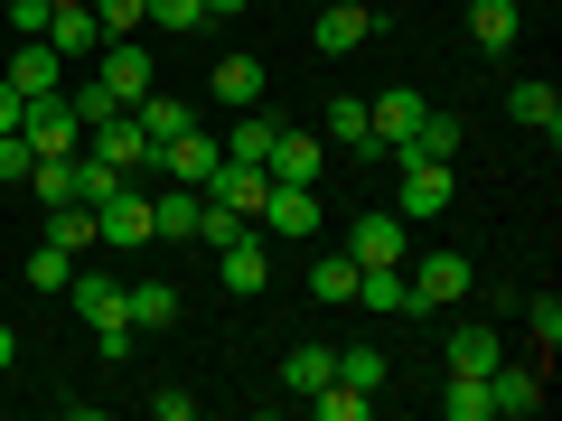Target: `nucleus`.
<instances>
[{"label": "nucleus", "mask_w": 562, "mask_h": 421, "mask_svg": "<svg viewBox=\"0 0 562 421\" xmlns=\"http://www.w3.org/2000/svg\"><path fill=\"white\" fill-rule=\"evenodd\" d=\"M57 10H76V0H57Z\"/></svg>", "instance_id": "nucleus-46"}, {"label": "nucleus", "mask_w": 562, "mask_h": 421, "mask_svg": "<svg viewBox=\"0 0 562 421\" xmlns=\"http://www.w3.org/2000/svg\"><path fill=\"white\" fill-rule=\"evenodd\" d=\"M272 140H281V122H272V113L254 103V113H235V132H225V160L262 169V160H272Z\"/></svg>", "instance_id": "nucleus-22"}, {"label": "nucleus", "mask_w": 562, "mask_h": 421, "mask_svg": "<svg viewBox=\"0 0 562 421\" xmlns=\"http://www.w3.org/2000/svg\"><path fill=\"white\" fill-rule=\"evenodd\" d=\"M150 412H160V421H188V412H198V394H179V384H160V394H150Z\"/></svg>", "instance_id": "nucleus-42"}, {"label": "nucleus", "mask_w": 562, "mask_h": 421, "mask_svg": "<svg viewBox=\"0 0 562 421\" xmlns=\"http://www.w3.org/2000/svg\"><path fill=\"white\" fill-rule=\"evenodd\" d=\"M47 243H66V253H94V206H85V197L47 206Z\"/></svg>", "instance_id": "nucleus-29"}, {"label": "nucleus", "mask_w": 562, "mask_h": 421, "mask_svg": "<svg viewBox=\"0 0 562 421\" xmlns=\"http://www.w3.org/2000/svg\"><path fill=\"white\" fill-rule=\"evenodd\" d=\"M150 29H169V38L179 29H206V0H150Z\"/></svg>", "instance_id": "nucleus-39"}, {"label": "nucleus", "mask_w": 562, "mask_h": 421, "mask_svg": "<svg viewBox=\"0 0 562 421\" xmlns=\"http://www.w3.org/2000/svg\"><path fill=\"white\" fill-rule=\"evenodd\" d=\"M113 187H122V169H103L94 150H76V197H85V206H103Z\"/></svg>", "instance_id": "nucleus-37"}, {"label": "nucleus", "mask_w": 562, "mask_h": 421, "mask_svg": "<svg viewBox=\"0 0 562 421\" xmlns=\"http://www.w3.org/2000/svg\"><path fill=\"white\" fill-rule=\"evenodd\" d=\"M281 384H291V394H319V384H338V346H291V356H281Z\"/></svg>", "instance_id": "nucleus-27"}, {"label": "nucleus", "mask_w": 562, "mask_h": 421, "mask_svg": "<svg viewBox=\"0 0 562 421\" xmlns=\"http://www.w3.org/2000/svg\"><path fill=\"white\" fill-rule=\"evenodd\" d=\"M198 187H179V179H160V187H150V243H188V235H198Z\"/></svg>", "instance_id": "nucleus-7"}, {"label": "nucleus", "mask_w": 562, "mask_h": 421, "mask_svg": "<svg viewBox=\"0 0 562 421\" xmlns=\"http://www.w3.org/2000/svg\"><path fill=\"white\" fill-rule=\"evenodd\" d=\"M47 20H57V0H10V38H47Z\"/></svg>", "instance_id": "nucleus-40"}, {"label": "nucleus", "mask_w": 562, "mask_h": 421, "mask_svg": "<svg viewBox=\"0 0 562 421\" xmlns=\"http://www.w3.org/2000/svg\"><path fill=\"white\" fill-rule=\"evenodd\" d=\"M85 150H94L103 169H122V179H150V140H140L132 113H103L94 132H85Z\"/></svg>", "instance_id": "nucleus-4"}, {"label": "nucleus", "mask_w": 562, "mask_h": 421, "mask_svg": "<svg viewBox=\"0 0 562 421\" xmlns=\"http://www.w3.org/2000/svg\"><path fill=\"white\" fill-rule=\"evenodd\" d=\"M66 300H76V319L113 328V319H122V281H113V272H76V281H66Z\"/></svg>", "instance_id": "nucleus-23"}, {"label": "nucleus", "mask_w": 562, "mask_h": 421, "mask_svg": "<svg viewBox=\"0 0 562 421\" xmlns=\"http://www.w3.org/2000/svg\"><path fill=\"white\" fill-rule=\"evenodd\" d=\"M216 272H225V291L235 300H262V281H272V253H262V235H235L216 253Z\"/></svg>", "instance_id": "nucleus-10"}, {"label": "nucleus", "mask_w": 562, "mask_h": 421, "mask_svg": "<svg viewBox=\"0 0 562 421\" xmlns=\"http://www.w3.org/2000/svg\"><path fill=\"white\" fill-rule=\"evenodd\" d=\"M254 225H272V235H319V187H281L272 179V197H262Z\"/></svg>", "instance_id": "nucleus-14"}, {"label": "nucleus", "mask_w": 562, "mask_h": 421, "mask_svg": "<svg viewBox=\"0 0 562 421\" xmlns=\"http://www.w3.org/2000/svg\"><path fill=\"white\" fill-rule=\"evenodd\" d=\"M310 291H319L328 309H347V300H357V253H347V243H338V253H319V262H310Z\"/></svg>", "instance_id": "nucleus-28"}, {"label": "nucleus", "mask_w": 562, "mask_h": 421, "mask_svg": "<svg viewBox=\"0 0 562 421\" xmlns=\"http://www.w3.org/2000/svg\"><path fill=\"white\" fill-rule=\"evenodd\" d=\"M122 319L132 328H169L179 319V291H169V281H122Z\"/></svg>", "instance_id": "nucleus-25"}, {"label": "nucleus", "mask_w": 562, "mask_h": 421, "mask_svg": "<svg viewBox=\"0 0 562 421\" xmlns=\"http://www.w3.org/2000/svg\"><path fill=\"white\" fill-rule=\"evenodd\" d=\"M310 38H319V57H357V47L375 38V10H366V0H338V10H319Z\"/></svg>", "instance_id": "nucleus-8"}, {"label": "nucleus", "mask_w": 562, "mask_h": 421, "mask_svg": "<svg viewBox=\"0 0 562 421\" xmlns=\"http://www.w3.org/2000/svg\"><path fill=\"white\" fill-rule=\"evenodd\" d=\"M516 29H525L516 0H469V38H479L487 57H506V47H516Z\"/></svg>", "instance_id": "nucleus-18"}, {"label": "nucleus", "mask_w": 562, "mask_h": 421, "mask_svg": "<svg viewBox=\"0 0 562 421\" xmlns=\"http://www.w3.org/2000/svg\"><path fill=\"white\" fill-rule=\"evenodd\" d=\"M132 122H140V140H150V150H160V140H179V132H198L188 94H160V84H150V94L132 103Z\"/></svg>", "instance_id": "nucleus-15"}, {"label": "nucleus", "mask_w": 562, "mask_h": 421, "mask_svg": "<svg viewBox=\"0 0 562 421\" xmlns=\"http://www.w3.org/2000/svg\"><path fill=\"white\" fill-rule=\"evenodd\" d=\"M235 10H244V0H206V20H235Z\"/></svg>", "instance_id": "nucleus-44"}, {"label": "nucleus", "mask_w": 562, "mask_h": 421, "mask_svg": "<svg viewBox=\"0 0 562 421\" xmlns=\"http://www.w3.org/2000/svg\"><path fill=\"white\" fill-rule=\"evenodd\" d=\"M328 140H338V150H357V160H384L375 132H366V94H328Z\"/></svg>", "instance_id": "nucleus-24"}, {"label": "nucleus", "mask_w": 562, "mask_h": 421, "mask_svg": "<svg viewBox=\"0 0 562 421\" xmlns=\"http://www.w3.org/2000/svg\"><path fill=\"white\" fill-rule=\"evenodd\" d=\"M94 38H103V20H94V0H76V10H57V20H47V47H57L66 66H76V57H94Z\"/></svg>", "instance_id": "nucleus-21"}, {"label": "nucleus", "mask_w": 562, "mask_h": 421, "mask_svg": "<svg viewBox=\"0 0 562 421\" xmlns=\"http://www.w3.org/2000/svg\"><path fill=\"white\" fill-rule=\"evenodd\" d=\"M20 140L38 150V160H76V150H85V122H76V103H66V94H29L20 103Z\"/></svg>", "instance_id": "nucleus-2"}, {"label": "nucleus", "mask_w": 562, "mask_h": 421, "mask_svg": "<svg viewBox=\"0 0 562 421\" xmlns=\"http://www.w3.org/2000/svg\"><path fill=\"white\" fill-rule=\"evenodd\" d=\"M422 113H431V103H422V94H403V84L366 94V132H375V150H403V140L422 132Z\"/></svg>", "instance_id": "nucleus-5"}, {"label": "nucleus", "mask_w": 562, "mask_h": 421, "mask_svg": "<svg viewBox=\"0 0 562 421\" xmlns=\"http://www.w3.org/2000/svg\"><path fill=\"white\" fill-rule=\"evenodd\" d=\"M29 169H38V150H29V140H20V132H0V187H20V179H29Z\"/></svg>", "instance_id": "nucleus-41"}, {"label": "nucleus", "mask_w": 562, "mask_h": 421, "mask_svg": "<svg viewBox=\"0 0 562 421\" xmlns=\"http://www.w3.org/2000/svg\"><path fill=\"white\" fill-rule=\"evenodd\" d=\"M357 309H375V319H413V281H403L394 262H357Z\"/></svg>", "instance_id": "nucleus-9"}, {"label": "nucleus", "mask_w": 562, "mask_h": 421, "mask_svg": "<svg viewBox=\"0 0 562 421\" xmlns=\"http://www.w3.org/2000/svg\"><path fill=\"white\" fill-rule=\"evenodd\" d=\"M487 402H497V412H543V365H506L497 356V375H487Z\"/></svg>", "instance_id": "nucleus-17"}, {"label": "nucleus", "mask_w": 562, "mask_h": 421, "mask_svg": "<svg viewBox=\"0 0 562 421\" xmlns=\"http://www.w3.org/2000/svg\"><path fill=\"white\" fill-rule=\"evenodd\" d=\"M206 197H216V206H235V216H262V197H272V169L216 160V179H206Z\"/></svg>", "instance_id": "nucleus-11"}, {"label": "nucleus", "mask_w": 562, "mask_h": 421, "mask_svg": "<svg viewBox=\"0 0 562 421\" xmlns=\"http://www.w3.org/2000/svg\"><path fill=\"white\" fill-rule=\"evenodd\" d=\"M29 187H38V206H66V197H76V160H38Z\"/></svg>", "instance_id": "nucleus-36"}, {"label": "nucleus", "mask_w": 562, "mask_h": 421, "mask_svg": "<svg viewBox=\"0 0 562 421\" xmlns=\"http://www.w3.org/2000/svg\"><path fill=\"white\" fill-rule=\"evenodd\" d=\"M460 300H469V253H422L413 309H460Z\"/></svg>", "instance_id": "nucleus-6"}, {"label": "nucleus", "mask_w": 562, "mask_h": 421, "mask_svg": "<svg viewBox=\"0 0 562 421\" xmlns=\"http://www.w3.org/2000/svg\"><path fill=\"white\" fill-rule=\"evenodd\" d=\"M460 113H422V132H413V150H431V160H460Z\"/></svg>", "instance_id": "nucleus-32"}, {"label": "nucleus", "mask_w": 562, "mask_h": 421, "mask_svg": "<svg viewBox=\"0 0 562 421\" xmlns=\"http://www.w3.org/2000/svg\"><path fill=\"white\" fill-rule=\"evenodd\" d=\"M94 84H103V103H113V113H132V103L160 84V76H150V47H140V38H113V47L94 57Z\"/></svg>", "instance_id": "nucleus-3"}, {"label": "nucleus", "mask_w": 562, "mask_h": 421, "mask_svg": "<svg viewBox=\"0 0 562 421\" xmlns=\"http://www.w3.org/2000/svg\"><path fill=\"white\" fill-rule=\"evenodd\" d=\"M450 197H460L450 160H431V150L403 140V150H394V216H403V225H431V216H450Z\"/></svg>", "instance_id": "nucleus-1"}, {"label": "nucleus", "mask_w": 562, "mask_h": 421, "mask_svg": "<svg viewBox=\"0 0 562 421\" xmlns=\"http://www.w3.org/2000/svg\"><path fill=\"white\" fill-rule=\"evenodd\" d=\"M347 253H357V262H403V216H384V206H375V216H357Z\"/></svg>", "instance_id": "nucleus-26"}, {"label": "nucleus", "mask_w": 562, "mask_h": 421, "mask_svg": "<svg viewBox=\"0 0 562 421\" xmlns=\"http://www.w3.org/2000/svg\"><path fill=\"white\" fill-rule=\"evenodd\" d=\"M94 20H103V38H140L150 29V0H94Z\"/></svg>", "instance_id": "nucleus-35"}, {"label": "nucleus", "mask_w": 562, "mask_h": 421, "mask_svg": "<svg viewBox=\"0 0 562 421\" xmlns=\"http://www.w3.org/2000/svg\"><path fill=\"white\" fill-rule=\"evenodd\" d=\"M262 169H272L281 187H319V140H310V132H281V140H272V160H262Z\"/></svg>", "instance_id": "nucleus-19"}, {"label": "nucleus", "mask_w": 562, "mask_h": 421, "mask_svg": "<svg viewBox=\"0 0 562 421\" xmlns=\"http://www.w3.org/2000/svg\"><path fill=\"white\" fill-rule=\"evenodd\" d=\"M497 356H506V346H497V328H479V319H460V328H450V375H497Z\"/></svg>", "instance_id": "nucleus-20"}, {"label": "nucleus", "mask_w": 562, "mask_h": 421, "mask_svg": "<svg viewBox=\"0 0 562 421\" xmlns=\"http://www.w3.org/2000/svg\"><path fill=\"white\" fill-rule=\"evenodd\" d=\"M10 84L20 94H66V57L47 38H20V57H10Z\"/></svg>", "instance_id": "nucleus-16"}, {"label": "nucleus", "mask_w": 562, "mask_h": 421, "mask_svg": "<svg viewBox=\"0 0 562 421\" xmlns=\"http://www.w3.org/2000/svg\"><path fill=\"white\" fill-rule=\"evenodd\" d=\"M506 113H516L525 132L562 140V94H553V84H543V76H516V84H506Z\"/></svg>", "instance_id": "nucleus-12"}, {"label": "nucleus", "mask_w": 562, "mask_h": 421, "mask_svg": "<svg viewBox=\"0 0 562 421\" xmlns=\"http://www.w3.org/2000/svg\"><path fill=\"white\" fill-rule=\"evenodd\" d=\"M20 103H29V94H20L10 76H0V132H20Z\"/></svg>", "instance_id": "nucleus-43"}, {"label": "nucleus", "mask_w": 562, "mask_h": 421, "mask_svg": "<svg viewBox=\"0 0 562 421\" xmlns=\"http://www.w3.org/2000/svg\"><path fill=\"white\" fill-rule=\"evenodd\" d=\"M525 328H535L543 365H553V346H562V300H553V291H543V300H525Z\"/></svg>", "instance_id": "nucleus-38"}, {"label": "nucleus", "mask_w": 562, "mask_h": 421, "mask_svg": "<svg viewBox=\"0 0 562 421\" xmlns=\"http://www.w3.org/2000/svg\"><path fill=\"white\" fill-rule=\"evenodd\" d=\"M206 94H216V103H235V113H254V103L272 94V76H262V57H216Z\"/></svg>", "instance_id": "nucleus-13"}, {"label": "nucleus", "mask_w": 562, "mask_h": 421, "mask_svg": "<svg viewBox=\"0 0 562 421\" xmlns=\"http://www.w3.org/2000/svg\"><path fill=\"white\" fill-rule=\"evenodd\" d=\"M310 402H319V421H366L375 412V394H357V384H319Z\"/></svg>", "instance_id": "nucleus-34"}, {"label": "nucleus", "mask_w": 562, "mask_h": 421, "mask_svg": "<svg viewBox=\"0 0 562 421\" xmlns=\"http://www.w3.org/2000/svg\"><path fill=\"white\" fill-rule=\"evenodd\" d=\"M66 281H76V253L66 243H38L29 253V291H66Z\"/></svg>", "instance_id": "nucleus-33"}, {"label": "nucleus", "mask_w": 562, "mask_h": 421, "mask_svg": "<svg viewBox=\"0 0 562 421\" xmlns=\"http://www.w3.org/2000/svg\"><path fill=\"white\" fill-rule=\"evenodd\" d=\"M441 412H450V421H487V412H497V402H487V375H450Z\"/></svg>", "instance_id": "nucleus-31"}, {"label": "nucleus", "mask_w": 562, "mask_h": 421, "mask_svg": "<svg viewBox=\"0 0 562 421\" xmlns=\"http://www.w3.org/2000/svg\"><path fill=\"white\" fill-rule=\"evenodd\" d=\"M0 375H10V328H0Z\"/></svg>", "instance_id": "nucleus-45"}, {"label": "nucleus", "mask_w": 562, "mask_h": 421, "mask_svg": "<svg viewBox=\"0 0 562 421\" xmlns=\"http://www.w3.org/2000/svg\"><path fill=\"white\" fill-rule=\"evenodd\" d=\"M384 346H338V384H357V394H384Z\"/></svg>", "instance_id": "nucleus-30"}]
</instances>
